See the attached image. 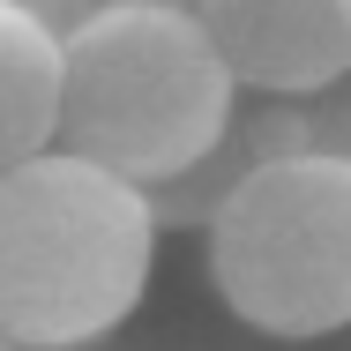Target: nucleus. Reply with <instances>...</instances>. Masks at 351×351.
Wrapping results in <instances>:
<instances>
[{"mask_svg":"<svg viewBox=\"0 0 351 351\" xmlns=\"http://www.w3.org/2000/svg\"><path fill=\"white\" fill-rule=\"evenodd\" d=\"M60 142V38L0 0V165Z\"/></svg>","mask_w":351,"mask_h":351,"instance_id":"obj_5","label":"nucleus"},{"mask_svg":"<svg viewBox=\"0 0 351 351\" xmlns=\"http://www.w3.org/2000/svg\"><path fill=\"white\" fill-rule=\"evenodd\" d=\"M97 8H195V0H97Z\"/></svg>","mask_w":351,"mask_h":351,"instance_id":"obj_8","label":"nucleus"},{"mask_svg":"<svg viewBox=\"0 0 351 351\" xmlns=\"http://www.w3.org/2000/svg\"><path fill=\"white\" fill-rule=\"evenodd\" d=\"M8 8H23V15H30V23H45V30H53V38H68L75 23H82V15H90V8H97V0H8Z\"/></svg>","mask_w":351,"mask_h":351,"instance_id":"obj_7","label":"nucleus"},{"mask_svg":"<svg viewBox=\"0 0 351 351\" xmlns=\"http://www.w3.org/2000/svg\"><path fill=\"white\" fill-rule=\"evenodd\" d=\"M239 112V82L195 8H90L60 38V149L142 195L202 165Z\"/></svg>","mask_w":351,"mask_h":351,"instance_id":"obj_2","label":"nucleus"},{"mask_svg":"<svg viewBox=\"0 0 351 351\" xmlns=\"http://www.w3.org/2000/svg\"><path fill=\"white\" fill-rule=\"evenodd\" d=\"M224 306L284 344L351 329V157L277 149L210 210Z\"/></svg>","mask_w":351,"mask_h":351,"instance_id":"obj_3","label":"nucleus"},{"mask_svg":"<svg viewBox=\"0 0 351 351\" xmlns=\"http://www.w3.org/2000/svg\"><path fill=\"white\" fill-rule=\"evenodd\" d=\"M299 112H306V149L351 157V68L329 75L322 90H306V97H299Z\"/></svg>","mask_w":351,"mask_h":351,"instance_id":"obj_6","label":"nucleus"},{"mask_svg":"<svg viewBox=\"0 0 351 351\" xmlns=\"http://www.w3.org/2000/svg\"><path fill=\"white\" fill-rule=\"evenodd\" d=\"M157 210L135 180L38 149L0 165V337L23 351H68L112 337L149 291Z\"/></svg>","mask_w":351,"mask_h":351,"instance_id":"obj_1","label":"nucleus"},{"mask_svg":"<svg viewBox=\"0 0 351 351\" xmlns=\"http://www.w3.org/2000/svg\"><path fill=\"white\" fill-rule=\"evenodd\" d=\"M239 90L306 97L351 68V0H195Z\"/></svg>","mask_w":351,"mask_h":351,"instance_id":"obj_4","label":"nucleus"}]
</instances>
